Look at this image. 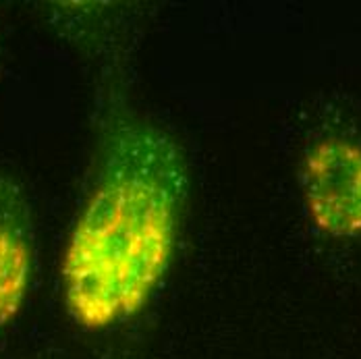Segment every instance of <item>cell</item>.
Masks as SVG:
<instances>
[{
  "mask_svg": "<svg viewBox=\"0 0 361 359\" xmlns=\"http://www.w3.org/2000/svg\"><path fill=\"white\" fill-rule=\"evenodd\" d=\"M32 276V250L25 237L0 222V330L23 308Z\"/></svg>",
  "mask_w": 361,
  "mask_h": 359,
  "instance_id": "cell-3",
  "label": "cell"
},
{
  "mask_svg": "<svg viewBox=\"0 0 361 359\" xmlns=\"http://www.w3.org/2000/svg\"><path fill=\"white\" fill-rule=\"evenodd\" d=\"M180 169L166 140L133 138L75 222L63 288L73 320L102 330L144 310L175 252Z\"/></svg>",
  "mask_w": 361,
  "mask_h": 359,
  "instance_id": "cell-1",
  "label": "cell"
},
{
  "mask_svg": "<svg viewBox=\"0 0 361 359\" xmlns=\"http://www.w3.org/2000/svg\"><path fill=\"white\" fill-rule=\"evenodd\" d=\"M301 191L312 224L334 239L361 237V145L326 138L301 162Z\"/></svg>",
  "mask_w": 361,
  "mask_h": 359,
  "instance_id": "cell-2",
  "label": "cell"
}]
</instances>
